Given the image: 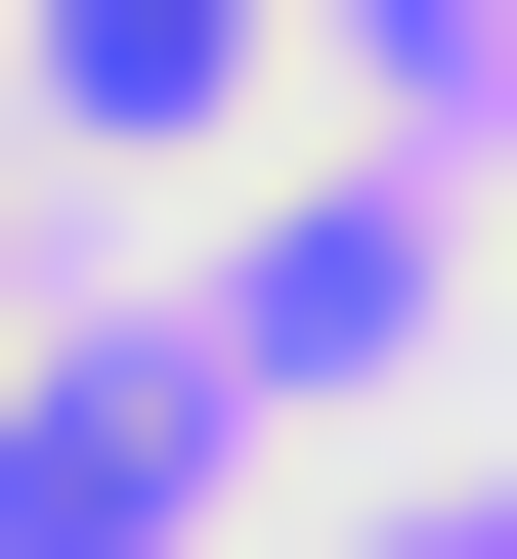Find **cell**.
Here are the masks:
<instances>
[{
    "mask_svg": "<svg viewBox=\"0 0 517 559\" xmlns=\"http://www.w3.org/2000/svg\"><path fill=\"white\" fill-rule=\"evenodd\" d=\"M173 516V345H44V388H0V559H130Z\"/></svg>",
    "mask_w": 517,
    "mask_h": 559,
    "instance_id": "obj_1",
    "label": "cell"
},
{
    "mask_svg": "<svg viewBox=\"0 0 517 559\" xmlns=\"http://www.w3.org/2000/svg\"><path fill=\"white\" fill-rule=\"evenodd\" d=\"M44 86H86V130L173 173V130H259V0H44Z\"/></svg>",
    "mask_w": 517,
    "mask_h": 559,
    "instance_id": "obj_2",
    "label": "cell"
},
{
    "mask_svg": "<svg viewBox=\"0 0 517 559\" xmlns=\"http://www.w3.org/2000/svg\"><path fill=\"white\" fill-rule=\"evenodd\" d=\"M474 559H517V516H474Z\"/></svg>",
    "mask_w": 517,
    "mask_h": 559,
    "instance_id": "obj_3",
    "label": "cell"
}]
</instances>
